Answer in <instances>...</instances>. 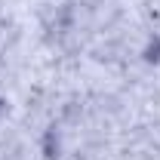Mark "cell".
<instances>
[{"label":"cell","instance_id":"6da1fadb","mask_svg":"<svg viewBox=\"0 0 160 160\" xmlns=\"http://www.w3.org/2000/svg\"><path fill=\"white\" fill-rule=\"evenodd\" d=\"M145 59H148V62H160V37L148 43V49H145Z\"/></svg>","mask_w":160,"mask_h":160}]
</instances>
